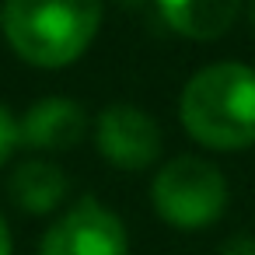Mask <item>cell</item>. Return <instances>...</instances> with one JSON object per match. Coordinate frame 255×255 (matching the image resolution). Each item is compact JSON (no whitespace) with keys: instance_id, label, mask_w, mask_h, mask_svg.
Returning a JSON list of instances; mask_svg holds the SVG:
<instances>
[{"instance_id":"30bf717a","label":"cell","mask_w":255,"mask_h":255,"mask_svg":"<svg viewBox=\"0 0 255 255\" xmlns=\"http://www.w3.org/2000/svg\"><path fill=\"white\" fill-rule=\"evenodd\" d=\"M220 255H255V234H234L220 245Z\"/></svg>"},{"instance_id":"5b68a950","label":"cell","mask_w":255,"mask_h":255,"mask_svg":"<svg viewBox=\"0 0 255 255\" xmlns=\"http://www.w3.org/2000/svg\"><path fill=\"white\" fill-rule=\"evenodd\" d=\"M95 143H98L102 157L123 171H143V168L157 164V157L164 150L157 119L129 102H112L98 112Z\"/></svg>"},{"instance_id":"52a82bcc","label":"cell","mask_w":255,"mask_h":255,"mask_svg":"<svg viewBox=\"0 0 255 255\" xmlns=\"http://www.w3.org/2000/svg\"><path fill=\"white\" fill-rule=\"evenodd\" d=\"M154 4L178 35L213 42L234 25L245 0H154Z\"/></svg>"},{"instance_id":"8992f818","label":"cell","mask_w":255,"mask_h":255,"mask_svg":"<svg viewBox=\"0 0 255 255\" xmlns=\"http://www.w3.org/2000/svg\"><path fill=\"white\" fill-rule=\"evenodd\" d=\"M88 129V112L67 95H46L18 119V143L32 150H70Z\"/></svg>"},{"instance_id":"ba28073f","label":"cell","mask_w":255,"mask_h":255,"mask_svg":"<svg viewBox=\"0 0 255 255\" xmlns=\"http://www.w3.org/2000/svg\"><path fill=\"white\" fill-rule=\"evenodd\" d=\"M67 175L63 168H56L53 161H42V157H32V161H21L11 175V199L25 210V213H53L63 199H67Z\"/></svg>"},{"instance_id":"4fadbf2b","label":"cell","mask_w":255,"mask_h":255,"mask_svg":"<svg viewBox=\"0 0 255 255\" xmlns=\"http://www.w3.org/2000/svg\"><path fill=\"white\" fill-rule=\"evenodd\" d=\"M248 21H252V28H255V0L248 4Z\"/></svg>"},{"instance_id":"277c9868","label":"cell","mask_w":255,"mask_h":255,"mask_svg":"<svg viewBox=\"0 0 255 255\" xmlns=\"http://www.w3.org/2000/svg\"><path fill=\"white\" fill-rule=\"evenodd\" d=\"M39 255H129V234L116 210L95 196H81L49 224Z\"/></svg>"},{"instance_id":"7c38bea8","label":"cell","mask_w":255,"mask_h":255,"mask_svg":"<svg viewBox=\"0 0 255 255\" xmlns=\"http://www.w3.org/2000/svg\"><path fill=\"white\" fill-rule=\"evenodd\" d=\"M116 4H123V7H143L147 0H116Z\"/></svg>"},{"instance_id":"3957f363","label":"cell","mask_w":255,"mask_h":255,"mask_svg":"<svg viewBox=\"0 0 255 255\" xmlns=\"http://www.w3.org/2000/svg\"><path fill=\"white\" fill-rule=\"evenodd\" d=\"M154 210L164 224L182 231H199L220 220L227 206V178L224 171L196 154H178L154 175L150 185Z\"/></svg>"},{"instance_id":"6da1fadb","label":"cell","mask_w":255,"mask_h":255,"mask_svg":"<svg viewBox=\"0 0 255 255\" xmlns=\"http://www.w3.org/2000/svg\"><path fill=\"white\" fill-rule=\"evenodd\" d=\"M182 126L210 150H245L255 143V67L210 63L196 70L178 98Z\"/></svg>"},{"instance_id":"9c48e42d","label":"cell","mask_w":255,"mask_h":255,"mask_svg":"<svg viewBox=\"0 0 255 255\" xmlns=\"http://www.w3.org/2000/svg\"><path fill=\"white\" fill-rule=\"evenodd\" d=\"M18 119L11 116L7 105H0V168H4V161L18 150Z\"/></svg>"},{"instance_id":"8fae6325","label":"cell","mask_w":255,"mask_h":255,"mask_svg":"<svg viewBox=\"0 0 255 255\" xmlns=\"http://www.w3.org/2000/svg\"><path fill=\"white\" fill-rule=\"evenodd\" d=\"M0 255H11V227L4 217H0Z\"/></svg>"},{"instance_id":"7a4b0ae2","label":"cell","mask_w":255,"mask_h":255,"mask_svg":"<svg viewBox=\"0 0 255 255\" xmlns=\"http://www.w3.org/2000/svg\"><path fill=\"white\" fill-rule=\"evenodd\" d=\"M102 28V0H4L0 32L32 67L56 70L88 53Z\"/></svg>"}]
</instances>
